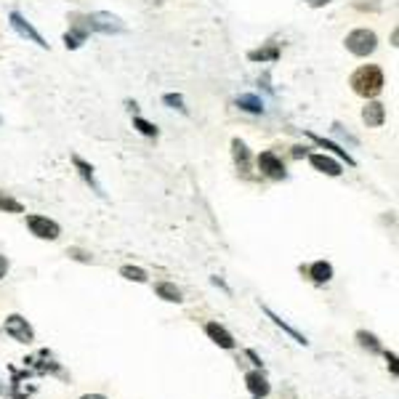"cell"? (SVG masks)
Returning <instances> with one entry per match:
<instances>
[{
    "instance_id": "obj_7",
    "label": "cell",
    "mask_w": 399,
    "mask_h": 399,
    "mask_svg": "<svg viewBox=\"0 0 399 399\" xmlns=\"http://www.w3.org/2000/svg\"><path fill=\"white\" fill-rule=\"evenodd\" d=\"M11 27H14V30L19 32L21 38H27V40H32V43H38L40 48H48V43H46V40H43V35H40L38 30H35V27H32L30 21L24 19V16H21L19 11H11Z\"/></svg>"
},
{
    "instance_id": "obj_23",
    "label": "cell",
    "mask_w": 399,
    "mask_h": 399,
    "mask_svg": "<svg viewBox=\"0 0 399 399\" xmlns=\"http://www.w3.org/2000/svg\"><path fill=\"white\" fill-rule=\"evenodd\" d=\"M357 341H359V346H362V349L380 351V343H378V338H375V336H373V333H368V330H359V333H357Z\"/></svg>"
},
{
    "instance_id": "obj_18",
    "label": "cell",
    "mask_w": 399,
    "mask_h": 399,
    "mask_svg": "<svg viewBox=\"0 0 399 399\" xmlns=\"http://www.w3.org/2000/svg\"><path fill=\"white\" fill-rule=\"evenodd\" d=\"M237 107L250 112V115H261V112H264V101H261L256 93H242V96H237Z\"/></svg>"
},
{
    "instance_id": "obj_1",
    "label": "cell",
    "mask_w": 399,
    "mask_h": 399,
    "mask_svg": "<svg viewBox=\"0 0 399 399\" xmlns=\"http://www.w3.org/2000/svg\"><path fill=\"white\" fill-rule=\"evenodd\" d=\"M349 86L362 99H375L386 86V78H383V70L378 64H362L359 70L351 72Z\"/></svg>"
},
{
    "instance_id": "obj_9",
    "label": "cell",
    "mask_w": 399,
    "mask_h": 399,
    "mask_svg": "<svg viewBox=\"0 0 399 399\" xmlns=\"http://www.w3.org/2000/svg\"><path fill=\"white\" fill-rule=\"evenodd\" d=\"M309 162H311V168H314V170H319V173H325V176H333V179H338L341 173H343V168H341L338 160H333L330 155H325V152L309 155Z\"/></svg>"
},
{
    "instance_id": "obj_25",
    "label": "cell",
    "mask_w": 399,
    "mask_h": 399,
    "mask_svg": "<svg viewBox=\"0 0 399 399\" xmlns=\"http://www.w3.org/2000/svg\"><path fill=\"white\" fill-rule=\"evenodd\" d=\"M162 101L168 104L170 110H181V112H187V107H184V96H181V93H165V96H162Z\"/></svg>"
},
{
    "instance_id": "obj_29",
    "label": "cell",
    "mask_w": 399,
    "mask_h": 399,
    "mask_svg": "<svg viewBox=\"0 0 399 399\" xmlns=\"http://www.w3.org/2000/svg\"><path fill=\"white\" fill-rule=\"evenodd\" d=\"M80 399H107L104 394H83Z\"/></svg>"
},
{
    "instance_id": "obj_21",
    "label": "cell",
    "mask_w": 399,
    "mask_h": 399,
    "mask_svg": "<svg viewBox=\"0 0 399 399\" xmlns=\"http://www.w3.org/2000/svg\"><path fill=\"white\" fill-rule=\"evenodd\" d=\"M0 210H6V213H24V205L16 197H11V195L0 190Z\"/></svg>"
},
{
    "instance_id": "obj_16",
    "label": "cell",
    "mask_w": 399,
    "mask_h": 399,
    "mask_svg": "<svg viewBox=\"0 0 399 399\" xmlns=\"http://www.w3.org/2000/svg\"><path fill=\"white\" fill-rule=\"evenodd\" d=\"M155 290H157V296L162 301H168V304H181L184 301V296H181V290L173 285V282H157L155 285Z\"/></svg>"
},
{
    "instance_id": "obj_14",
    "label": "cell",
    "mask_w": 399,
    "mask_h": 399,
    "mask_svg": "<svg viewBox=\"0 0 399 399\" xmlns=\"http://www.w3.org/2000/svg\"><path fill=\"white\" fill-rule=\"evenodd\" d=\"M306 274H309L317 285H325V282L333 279V266H330L328 261H314L311 266H306Z\"/></svg>"
},
{
    "instance_id": "obj_8",
    "label": "cell",
    "mask_w": 399,
    "mask_h": 399,
    "mask_svg": "<svg viewBox=\"0 0 399 399\" xmlns=\"http://www.w3.org/2000/svg\"><path fill=\"white\" fill-rule=\"evenodd\" d=\"M88 21H86V16H72V24H70V32L64 35V46L67 48H80L83 43H86V38H88Z\"/></svg>"
},
{
    "instance_id": "obj_17",
    "label": "cell",
    "mask_w": 399,
    "mask_h": 399,
    "mask_svg": "<svg viewBox=\"0 0 399 399\" xmlns=\"http://www.w3.org/2000/svg\"><path fill=\"white\" fill-rule=\"evenodd\" d=\"M306 136H309V139L314 141V144H319L322 150H333V152H336V155H338L341 160H346V165H354V157H351V155H349V152H346V150H341L338 144H333V141H325V139H322V136H317V133H311V130H309V133H306Z\"/></svg>"
},
{
    "instance_id": "obj_12",
    "label": "cell",
    "mask_w": 399,
    "mask_h": 399,
    "mask_svg": "<svg viewBox=\"0 0 399 399\" xmlns=\"http://www.w3.org/2000/svg\"><path fill=\"white\" fill-rule=\"evenodd\" d=\"M245 386H248V391L253 394V399L269 397V391H271L266 375H264V373H259V370H253V373H248V375H245Z\"/></svg>"
},
{
    "instance_id": "obj_5",
    "label": "cell",
    "mask_w": 399,
    "mask_h": 399,
    "mask_svg": "<svg viewBox=\"0 0 399 399\" xmlns=\"http://www.w3.org/2000/svg\"><path fill=\"white\" fill-rule=\"evenodd\" d=\"M27 229L38 239H59V234H61V227L56 221L48 219V216H38V213L27 216Z\"/></svg>"
},
{
    "instance_id": "obj_28",
    "label": "cell",
    "mask_w": 399,
    "mask_h": 399,
    "mask_svg": "<svg viewBox=\"0 0 399 399\" xmlns=\"http://www.w3.org/2000/svg\"><path fill=\"white\" fill-rule=\"evenodd\" d=\"M293 155L301 157V155H306V147H293Z\"/></svg>"
},
{
    "instance_id": "obj_11",
    "label": "cell",
    "mask_w": 399,
    "mask_h": 399,
    "mask_svg": "<svg viewBox=\"0 0 399 399\" xmlns=\"http://www.w3.org/2000/svg\"><path fill=\"white\" fill-rule=\"evenodd\" d=\"M362 123H365L368 128H380V125L386 123V107H383L380 101H368V104L362 107Z\"/></svg>"
},
{
    "instance_id": "obj_30",
    "label": "cell",
    "mask_w": 399,
    "mask_h": 399,
    "mask_svg": "<svg viewBox=\"0 0 399 399\" xmlns=\"http://www.w3.org/2000/svg\"><path fill=\"white\" fill-rule=\"evenodd\" d=\"M152 3H157V6H160V3H162V0H152Z\"/></svg>"
},
{
    "instance_id": "obj_24",
    "label": "cell",
    "mask_w": 399,
    "mask_h": 399,
    "mask_svg": "<svg viewBox=\"0 0 399 399\" xmlns=\"http://www.w3.org/2000/svg\"><path fill=\"white\" fill-rule=\"evenodd\" d=\"M133 128L139 130L141 136H150V139H155V136H157V128L152 125L150 120H144V118H133Z\"/></svg>"
},
{
    "instance_id": "obj_10",
    "label": "cell",
    "mask_w": 399,
    "mask_h": 399,
    "mask_svg": "<svg viewBox=\"0 0 399 399\" xmlns=\"http://www.w3.org/2000/svg\"><path fill=\"white\" fill-rule=\"evenodd\" d=\"M205 336H208L216 346H221V349H234V346H237L234 336H232L224 325H219V322H208V325H205Z\"/></svg>"
},
{
    "instance_id": "obj_3",
    "label": "cell",
    "mask_w": 399,
    "mask_h": 399,
    "mask_svg": "<svg viewBox=\"0 0 399 399\" xmlns=\"http://www.w3.org/2000/svg\"><path fill=\"white\" fill-rule=\"evenodd\" d=\"M256 162H259L261 176H266V179H271V181L288 179V170H285V162H282V157H279L277 152L264 150V152L259 155V157H256Z\"/></svg>"
},
{
    "instance_id": "obj_15",
    "label": "cell",
    "mask_w": 399,
    "mask_h": 399,
    "mask_svg": "<svg viewBox=\"0 0 399 399\" xmlns=\"http://www.w3.org/2000/svg\"><path fill=\"white\" fill-rule=\"evenodd\" d=\"M264 311L269 314V319H271V322H274V325H277V328H282V330H285V333H288V336H293V338H296V343H301V346H306V343H309V341H306V336H301V333H299V330H296V328H290L288 322H285V319L279 317V314H274V311H271L269 306H264Z\"/></svg>"
},
{
    "instance_id": "obj_2",
    "label": "cell",
    "mask_w": 399,
    "mask_h": 399,
    "mask_svg": "<svg viewBox=\"0 0 399 399\" xmlns=\"http://www.w3.org/2000/svg\"><path fill=\"white\" fill-rule=\"evenodd\" d=\"M346 51L349 53H354V56H370L373 51L378 48V35L373 30H365V27H359V30H351L349 35H346Z\"/></svg>"
},
{
    "instance_id": "obj_6",
    "label": "cell",
    "mask_w": 399,
    "mask_h": 399,
    "mask_svg": "<svg viewBox=\"0 0 399 399\" xmlns=\"http://www.w3.org/2000/svg\"><path fill=\"white\" fill-rule=\"evenodd\" d=\"M3 328L9 333L14 341H19V343H32L35 341V333H32L30 322L21 317V314H9L6 322H3Z\"/></svg>"
},
{
    "instance_id": "obj_13",
    "label": "cell",
    "mask_w": 399,
    "mask_h": 399,
    "mask_svg": "<svg viewBox=\"0 0 399 399\" xmlns=\"http://www.w3.org/2000/svg\"><path fill=\"white\" fill-rule=\"evenodd\" d=\"M232 157L237 162V168L242 173H248L250 170V152H248V144L242 139H232Z\"/></svg>"
},
{
    "instance_id": "obj_19",
    "label": "cell",
    "mask_w": 399,
    "mask_h": 399,
    "mask_svg": "<svg viewBox=\"0 0 399 399\" xmlns=\"http://www.w3.org/2000/svg\"><path fill=\"white\" fill-rule=\"evenodd\" d=\"M277 56H279L277 43H269L266 48L250 51V53H248V59H250V61H277Z\"/></svg>"
},
{
    "instance_id": "obj_20",
    "label": "cell",
    "mask_w": 399,
    "mask_h": 399,
    "mask_svg": "<svg viewBox=\"0 0 399 399\" xmlns=\"http://www.w3.org/2000/svg\"><path fill=\"white\" fill-rule=\"evenodd\" d=\"M72 162H75V168L80 170V176H83V179L88 181V184H93V187H96V192H99V195H101V187H99V184H96V181H93V168H90L88 162H86V160H83V157H78V155L72 157Z\"/></svg>"
},
{
    "instance_id": "obj_4",
    "label": "cell",
    "mask_w": 399,
    "mask_h": 399,
    "mask_svg": "<svg viewBox=\"0 0 399 399\" xmlns=\"http://www.w3.org/2000/svg\"><path fill=\"white\" fill-rule=\"evenodd\" d=\"M88 21V30L90 32H104V35H112V32H123L125 30V24L120 16L115 14H107V11H96V14H88L86 16Z\"/></svg>"
},
{
    "instance_id": "obj_27",
    "label": "cell",
    "mask_w": 399,
    "mask_h": 399,
    "mask_svg": "<svg viewBox=\"0 0 399 399\" xmlns=\"http://www.w3.org/2000/svg\"><path fill=\"white\" fill-rule=\"evenodd\" d=\"M386 359H389V365H391V373L397 375V357H394V354H386Z\"/></svg>"
},
{
    "instance_id": "obj_26",
    "label": "cell",
    "mask_w": 399,
    "mask_h": 399,
    "mask_svg": "<svg viewBox=\"0 0 399 399\" xmlns=\"http://www.w3.org/2000/svg\"><path fill=\"white\" fill-rule=\"evenodd\" d=\"M9 274V259L6 256H0V279Z\"/></svg>"
},
{
    "instance_id": "obj_31",
    "label": "cell",
    "mask_w": 399,
    "mask_h": 399,
    "mask_svg": "<svg viewBox=\"0 0 399 399\" xmlns=\"http://www.w3.org/2000/svg\"><path fill=\"white\" fill-rule=\"evenodd\" d=\"M0 394H3V386H0Z\"/></svg>"
},
{
    "instance_id": "obj_22",
    "label": "cell",
    "mask_w": 399,
    "mask_h": 399,
    "mask_svg": "<svg viewBox=\"0 0 399 399\" xmlns=\"http://www.w3.org/2000/svg\"><path fill=\"white\" fill-rule=\"evenodd\" d=\"M120 277L130 279V282H147V271L139 269V266H120Z\"/></svg>"
}]
</instances>
